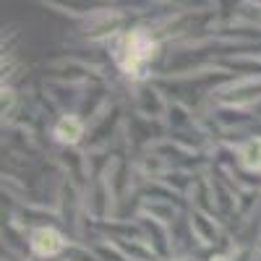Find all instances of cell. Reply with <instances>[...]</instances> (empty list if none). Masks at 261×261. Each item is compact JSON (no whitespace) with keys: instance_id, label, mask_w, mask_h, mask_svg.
Wrapping results in <instances>:
<instances>
[{"instance_id":"1","label":"cell","mask_w":261,"mask_h":261,"mask_svg":"<svg viewBox=\"0 0 261 261\" xmlns=\"http://www.w3.org/2000/svg\"><path fill=\"white\" fill-rule=\"evenodd\" d=\"M125 47H128V55H130V65H128V71H136L139 65L151 55V50H154V45H151V39L144 34V32H136V34H130L125 39Z\"/></svg>"},{"instance_id":"2","label":"cell","mask_w":261,"mask_h":261,"mask_svg":"<svg viewBox=\"0 0 261 261\" xmlns=\"http://www.w3.org/2000/svg\"><path fill=\"white\" fill-rule=\"evenodd\" d=\"M32 246H34L37 253H55V251H60L63 243H60L58 232H53V230H37L32 235Z\"/></svg>"},{"instance_id":"3","label":"cell","mask_w":261,"mask_h":261,"mask_svg":"<svg viewBox=\"0 0 261 261\" xmlns=\"http://www.w3.org/2000/svg\"><path fill=\"white\" fill-rule=\"evenodd\" d=\"M58 136H60V141H76V136H79V123H76V120H63V123L58 125Z\"/></svg>"},{"instance_id":"4","label":"cell","mask_w":261,"mask_h":261,"mask_svg":"<svg viewBox=\"0 0 261 261\" xmlns=\"http://www.w3.org/2000/svg\"><path fill=\"white\" fill-rule=\"evenodd\" d=\"M246 162H248L251 167H261V144H251V146H248Z\"/></svg>"}]
</instances>
